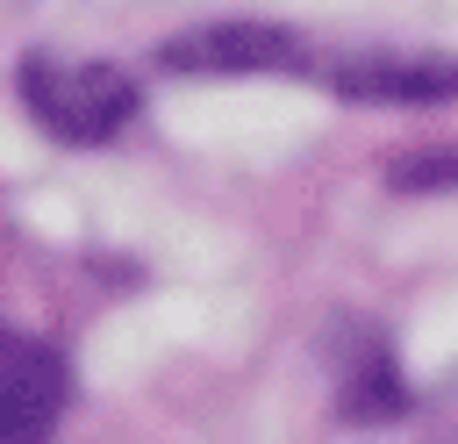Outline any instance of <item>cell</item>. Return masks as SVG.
Segmentation results:
<instances>
[{"instance_id":"obj_4","label":"cell","mask_w":458,"mask_h":444,"mask_svg":"<svg viewBox=\"0 0 458 444\" xmlns=\"http://www.w3.org/2000/svg\"><path fill=\"white\" fill-rule=\"evenodd\" d=\"M336 86L358 100H444L458 93V72L451 64H344Z\"/></svg>"},{"instance_id":"obj_2","label":"cell","mask_w":458,"mask_h":444,"mask_svg":"<svg viewBox=\"0 0 458 444\" xmlns=\"http://www.w3.org/2000/svg\"><path fill=\"white\" fill-rule=\"evenodd\" d=\"M64 415V365L29 329L0 322V437H36Z\"/></svg>"},{"instance_id":"obj_1","label":"cell","mask_w":458,"mask_h":444,"mask_svg":"<svg viewBox=\"0 0 458 444\" xmlns=\"http://www.w3.org/2000/svg\"><path fill=\"white\" fill-rule=\"evenodd\" d=\"M21 100H29V115L50 136H64V143H107V136H122L136 122L143 93L107 57H50V50H36L21 64Z\"/></svg>"},{"instance_id":"obj_3","label":"cell","mask_w":458,"mask_h":444,"mask_svg":"<svg viewBox=\"0 0 458 444\" xmlns=\"http://www.w3.org/2000/svg\"><path fill=\"white\" fill-rule=\"evenodd\" d=\"M279 57H293V43L279 29H200L165 50V64H179V72H265Z\"/></svg>"}]
</instances>
